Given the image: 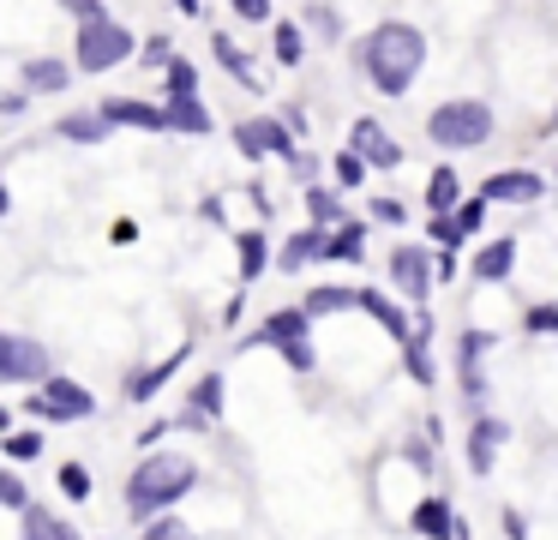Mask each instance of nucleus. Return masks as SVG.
<instances>
[{
  "label": "nucleus",
  "mask_w": 558,
  "mask_h": 540,
  "mask_svg": "<svg viewBox=\"0 0 558 540\" xmlns=\"http://www.w3.org/2000/svg\"><path fill=\"white\" fill-rule=\"evenodd\" d=\"M301 55H306L301 24H277V60H282V67H301Z\"/></svg>",
  "instance_id": "f704fd0d"
},
{
  "label": "nucleus",
  "mask_w": 558,
  "mask_h": 540,
  "mask_svg": "<svg viewBox=\"0 0 558 540\" xmlns=\"http://www.w3.org/2000/svg\"><path fill=\"white\" fill-rule=\"evenodd\" d=\"M306 211H313V223H337L342 204H337V192H330V187H313V192H306Z\"/></svg>",
  "instance_id": "58836bf2"
},
{
  "label": "nucleus",
  "mask_w": 558,
  "mask_h": 540,
  "mask_svg": "<svg viewBox=\"0 0 558 540\" xmlns=\"http://www.w3.org/2000/svg\"><path fill=\"white\" fill-rule=\"evenodd\" d=\"M193 415L222 420V372H205V379L193 384Z\"/></svg>",
  "instance_id": "c756f323"
},
{
  "label": "nucleus",
  "mask_w": 558,
  "mask_h": 540,
  "mask_svg": "<svg viewBox=\"0 0 558 540\" xmlns=\"http://www.w3.org/2000/svg\"><path fill=\"white\" fill-rule=\"evenodd\" d=\"M481 192L493 204H534L546 192V180L534 175V168H493V175L481 180Z\"/></svg>",
  "instance_id": "9b49d317"
},
{
  "label": "nucleus",
  "mask_w": 558,
  "mask_h": 540,
  "mask_svg": "<svg viewBox=\"0 0 558 540\" xmlns=\"http://www.w3.org/2000/svg\"><path fill=\"white\" fill-rule=\"evenodd\" d=\"M510 264H517V240H510V235L486 240V247H481V259H474V283H505V276H510Z\"/></svg>",
  "instance_id": "a211bd4d"
},
{
  "label": "nucleus",
  "mask_w": 558,
  "mask_h": 540,
  "mask_svg": "<svg viewBox=\"0 0 558 540\" xmlns=\"http://www.w3.org/2000/svg\"><path fill=\"white\" fill-rule=\"evenodd\" d=\"M7 427H13V415H7V408H0V439H7Z\"/></svg>",
  "instance_id": "603ef678"
},
{
  "label": "nucleus",
  "mask_w": 558,
  "mask_h": 540,
  "mask_svg": "<svg viewBox=\"0 0 558 540\" xmlns=\"http://www.w3.org/2000/svg\"><path fill=\"white\" fill-rule=\"evenodd\" d=\"M138 540H198V535H193V528H186L174 511H162V516H150V523L138 528Z\"/></svg>",
  "instance_id": "72a5a7b5"
},
{
  "label": "nucleus",
  "mask_w": 558,
  "mask_h": 540,
  "mask_svg": "<svg viewBox=\"0 0 558 540\" xmlns=\"http://www.w3.org/2000/svg\"><path fill=\"white\" fill-rule=\"evenodd\" d=\"M313 319H325V312H349V307H361V288H337V283H325V288H306V300H301Z\"/></svg>",
  "instance_id": "bb28decb"
},
{
  "label": "nucleus",
  "mask_w": 558,
  "mask_h": 540,
  "mask_svg": "<svg viewBox=\"0 0 558 540\" xmlns=\"http://www.w3.org/2000/svg\"><path fill=\"white\" fill-rule=\"evenodd\" d=\"M546 127H553V132H558V108H553V120H546Z\"/></svg>",
  "instance_id": "864d4df0"
},
{
  "label": "nucleus",
  "mask_w": 558,
  "mask_h": 540,
  "mask_svg": "<svg viewBox=\"0 0 558 540\" xmlns=\"http://www.w3.org/2000/svg\"><path fill=\"white\" fill-rule=\"evenodd\" d=\"M19 79H25V91H66V84H73V67H66V60H25Z\"/></svg>",
  "instance_id": "a878e982"
},
{
  "label": "nucleus",
  "mask_w": 558,
  "mask_h": 540,
  "mask_svg": "<svg viewBox=\"0 0 558 540\" xmlns=\"http://www.w3.org/2000/svg\"><path fill=\"white\" fill-rule=\"evenodd\" d=\"M493 348H498L493 331H462L457 336V384H462L469 403H481V396H486V355H493Z\"/></svg>",
  "instance_id": "1a4fd4ad"
},
{
  "label": "nucleus",
  "mask_w": 558,
  "mask_h": 540,
  "mask_svg": "<svg viewBox=\"0 0 558 540\" xmlns=\"http://www.w3.org/2000/svg\"><path fill=\"white\" fill-rule=\"evenodd\" d=\"M486 204H493L486 192H474V199H462V204H457V223L469 228V235H481V223H486Z\"/></svg>",
  "instance_id": "a19ab883"
},
{
  "label": "nucleus",
  "mask_w": 558,
  "mask_h": 540,
  "mask_svg": "<svg viewBox=\"0 0 558 540\" xmlns=\"http://www.w3.org/2000/svg\"><path fill=\"white\" fill-rule=\"evenodd\" d=\"M433 271H438V283H450V276H457V252H450V247H438Z\"/></svg>",
  "instance_id": "49530a36"
},
{
  "label": "nucleus",
  "mask_w": 558,
  "mask_h": 540,
  "mask_svg": "<svg viewBox=\"0 0 558 540\" xmlns=\"http://www.w3.org/2000/svg\"><path fill=\"white\" fill-rule=\"evenodd\" d=\"M529 331L534 336H558V307H534L529 312Z\"/></svg>",
  "instance_id": "37998d69"
},
{
  "label": "nucleus",
  "mask_w": 558,
  "mask_h": 540,
  "mask_svg": "<svg viewBox=\"0 0 558 540\" xmlns=\"http://www.w3.org/2000/svg\"><path fill=\"white\" fill-rule=\"evenodd\" d=\"M366 168H373V163H366L361 151H337L330 175H337V187H342V192H361V187H366Z\"/></svg>",
  "instance_id": "c85d7f7f"
},
{
  "label": "nucleus",
  "mask_w": 558,
  "mask_h": 540,
  "mask_svg": "<svg viewBox=\"0 0 558 540\" xmlns=\"http://www.w3.org/2000/svg\"><path fill=\"white\" fill-rule=\"evenodd\" d=\"M505 540H529V528H522L517 511H505Z\"/></svg>",
  "instance_id": "de8ad7c7"
},
{
  "label": "nucleus",
  "mask_w": 558,
  "mask_h": 540,
  "mask_svg": "<svg viewBox=\"0 0 558 540\" xmlns=\"http://www.w3.org/2000/svg\"><path fill=\"white\" fill-rule=\"evenodd\" d=\"M505 439H510V427H505L498 415H481V420L469 427V468H474L481 480L493 475V463H498V451H505Z\"/></svg>",
  "instance_id": "ddd939ff"
},
{
  "label": "nucleus",
  "mask_w": 558,
  "mask_h": 540,
  "mask_svg": "<svg viewBox=\"0 0 558 540\" xmlns=\"http://www.w3.org/2000/svg\"><path fill=\"white\" fill-rule=\"evenodd\" d=\"M162 79H169V96H198V72L186 67L181 55L169 60V72H162Z\"/></svg>",
  "instance_id": "4c0bfd02"
},
{
  "label": "nucleus",
  "mask_w": 558,
  "mask_h": 540,
  "mask_svg": "<svg viewBox=\"0 0 558 540\" xmlns=\"http://www.w3.org/2000/svg\"><path fill=\"white\" fill-rule=\"evenodd\" d=\"M186 355H193V348H186V343H181V348H174V355H169V360H162V367H150V372H138V379H133V384H126V403H150V396H157V391H162V384H169V379H174V372H181V367H186Z\"/></svg>",
  "instance_id": "6ab92c4d"
},
{
  "label": "nucleus",
  "mask_w": 558,
  "mask_h": 540,
  "mask_svg": "<svg viewBox=\"0 0 558 540\" xmlns=\"http://www.w3.org/2000/svg\"><path fill=\"white\" fill-rule=\"evenodd\" d=\"M19 516H25L19 540H78V535H73V523H61V516L43 511V504H31V511H19Z\"/></svg>",
  "instance_id": "5701e85b"
},
{
  "label": "nucleus",
  "mask_w": 558,
  "mask_h": 540,
  "mask_svg": "<svg viewBox=\"0 0 558 540\" xmlns=\"http://www.w3.org/2000/svg\"><path fill=\"white\" fill-rule=\"evenodd\" d=\"M277 348L282 360H289V372H313L318 367V348H313V312L306 307H282L270 312V319H258L253 336H241V348Z\"/></svg>",
  "instance_id": "7ed1b4c3"
},
{
  "label": "nucleus",
  "mask_w": 558,
  "mask_h": 540,
  "mask_svg": "<svg viewBox=\"0 0 558 540\" xmlns=\"http://www.w3.org/2000/svg\"><path fill=\"white\" fill-rule=\"evenodd\" d=\"M13 211V192H7V180H0V216Z\"/></svg>",
  "instance_id": "3c124183"
},
{
  "label": "nucleus",
  "mask_w": 558,
  "mask_h": 540,
  "mask_svg": "<svg viewBox=\"0 0 558 540\" xmlns=\"http://www.w3.org/2000/svg\"><path fill=\"white\" fill-rule=\"evenodd\" d=\"M210 48H217V60L234 72V79H241V84H253V91H258V72L241 60V48H234V36H229V31H217V36H210Z\"/></svg>",
  "instance_id": "7c9ffc66"
},
{
  "label": "nucleus",
  "mask_w": 558,
  "mask_h": 540,
  "mask_svg": "<svg viewBox=\"0 0 558 540\" xmlns=\"http://www.w3.org/2000/svg\"><path fill=\"white\" fill-rule=\"evenodd\" d=\"M234 7V19H246V24H265L270 19V0H229Z\"/></svg>",
  "instance_id": "c03bdc74"
},
{
  "label": "nucleus",
  "mask_w": 558,
  "mask_h": 540,
  "mask_svg": "<svg viewBox=\"0 0 558 540\" xmlns=\"http://www.w3.org/2000/svg\"><path fill=\"white\" fill-rule=\"evenodd\" d=\"M349 151H361V156H366V163H373V168H402V144L390 139V132L378 127L373 115H361V120H354V127H349Z\"/></svg>",
  "instance_id": "f8f14e48"
},
{
  "label": "nucleus",
  "mask_w": 558,
  "mask_h": 540,
  "mask_svg": "<svg viewBox=\"0 0 558 540\" xmlns=\"http://www.w3.org/2000/svg\"><path fill=\"white\" fill-rule=\"evenodd\" d=\"M433 240H438V247H450V252H457L462 240H469V228L457 223V211H450V216H433Z\"/></svg>",
  "instance_id": "ea45409f"
},
{
  "label": "nucleus",
  "mask_w": 558,
  "mask_h": 540,
  "mask_svg": "<svg viewBox=\"0 0 558 540\" xmlns=\"http://www.w3.org/2000/svg\"><path fill=\"white\" fill-rule=\"evenodd\" d=\"M361 312H373V319L378 324H385V336H390V343H409V336H414V319H409V312H402L397 307V300H390L385 295V288H361Z\"/></svg>",
  "instance_id": "f3484780"
},
{
  "label": "nucleus",
  "mask_w": 558,
  "mask_h": 540,
  "mask_svg": "<svg viewBox=\"0 0 558 540\" xmlns=\"http://www.w3.org/2000/svg\"><path fill=\"white\" fill-rule=\"evenodd\" d=\"M325 240H330L325 228H301V235L277 252V264H282V271H306L313 259H325Z\"/></svg>",
  "instance_id": "412c9836"
},
{
  "label": "nucleus",
  "mask_w": 558,
  "mask_h": 540,
  "mask_svg": "<svg viewBox=\"0 0 558 540\" xmlns=\"http://www.w3.org/2000/svg\"><path fill=\"white\" fill-rule=\"evenodd\" d=\"M462 204V180H457V168H433V180H426V211L433 216H450Z\"/></svg>",
  "instance_id": "4be33fe9"
},
{
  "label": "nucleus",
  "mask_w": 558,
  "mask_h": 540,
  "mask_svg": "<svg viewBox=\"0 0 558 540\" xmlns=\"http://www.w3.org/2000/svg\"><path fill=\"white\" fill-rule=\"evenodd\" d=\"M0 451H7V463H37L43 456V432H7V439H0Z\"/></svg>",
  "instance_id": "473e14b6"
},
{
  "label": "nucleus",
  "mask_w": 558,
  "mask_h": 540,
  "mask_svg": "<svg viewBox=\"0 0 558 540\" xmlns=\"http://www.w3.org/2000/svg\"><path fill=\"white\" fill-rule=\"evenodd\" d=\"M174 7H181L186 19H198V7H205V0H174Z\"/></svg>",
  "instance_id": "8fccbe9b"
},
{
  "label": "nucleus",
  "mask_w": 558,
  "mask_h": 540,
  "mask_svg": "<svg viewBox=\"0 0 558 540\" xmlns=\"http://www.w3.org/2000/svg\"><path fill=\"white\" fill-rule=\"evenodd\" d=\"M61 139H66V144H102V139H109V120H102V108H97V115H61Z\"/></svg>",
  "instance_id": "cd10ccee"
},
{
  "label": "nucleus",
  "mask_w": 558,
  "mask_h": 540,
  "mask_svg": "<svg viewBox=\"0 0 558 540\" xmlns=\"http://www.w3.org/2000/svg\"><path fill=\"white\" fill-rule=\"evenodd\" d=\"M54 487H61L73 504H85L90 499V468L85 463H61V468H54Z\"/></svg>",
  "instance_id": "2f4dec72"
},
{
  "label": "nucleus",
  "mask_w": 558,
  "mask_h": 540,
  "mask_svg": "<svg viewBox=\"0 0 558 540\" xmlns=\"http://www.w3.org/2000/svg\"><path fill=\"white\" fill-rule=\"evenodd\" d=\"M366 252V223H337V235L325 240V259L330 264H361Z\"/></svg>",
  "instance_id": "393cba45"
},
{
  "label": "nucleus",
  "mask_w": 558,
  "mask_h": 540,
  "mask_svg": "<svg viewBox=\"0 0 558 540\" xmlns=\"http://www.w3.org/2000/svg\"><path fill=\"white\" fill-rule=\"evenodd\" d=\"M373 223L402 228V223H409V204H402V199H373Z\"/></svg>",
  "instance_id": "79ce46f5"
},
{
  "label": "nucleus",
  "mask_w": 558,
  "mask_h": 540,
  "mask_svg": "<svg viewBox=\"0 0 558 540\" xmlns=\"http://www.w3.org/2000/svg\"><path fill=\"white\" fill-rule=\"evenodd\" d=\"M133 31H126L121 19H90V24H78V43H73V67L78 72H114L121 60H133Z\"/></svg>",
  "instance_id": "39448f33"
},
{
  "label": "nucleus",
  "mask_w": 558,
  "mask_h": 540,
  "mask_svg": "<svg viewBox=\"0 0 558 540\" xmlns=\"http://www.w3.org/2000/svg\"><path fill=\"white\" fill-rule=\"evenodd\" d=\"M426 343H433V312H414V336L402 343V367H409L414 384H438V367L426 355Z\"/></svg>",
  "instance_id": "dca6fc26"
},
{
  "label": "nucleus",
  "mask_w": 558,
  "mask_h": 540,
  "mask_svg": "<svg viewBox=\"0 0 558 540\" xmlns=\"http://www.w3.org/2000/svg\"><path fill=\"white\" fill-rule=\"evenodd\" d=\"M198 487V463L181 451H145V463L126 475V511L138 516V523H150V516L174 511V504L186 499V492Z\"/></svg>",
  "instance_id": "f257e3e1"
},
{
  "label": "nucleus",
  "mask_w": 558,
  "mask_h": 540,
  "mask_svg": "<svg viewBox=\"0 0 558 540\" xmlns=\"http://www.w3.org/2000/svg\"><path fill=\"white\" fill-rule=\"evenodd\" d=\"M66 12H73L78 24H90V19H102V0H61Z\"/></svg>",
  "instance_id": "a18cd8bd"
},
{
  "label": "nucleus",
  "mask_w": 558,
  "mask_h": 540,
  "mask_svg": "<svg viewBox=\"0 0 558 540\" xmlns=\"http://www.w3.org/2000/svg\"><path fill=\"white\" fill-rule=\"evenodd\" d=\"M25 415H37V420H90L97 415V396H90L85 384L49 372V379L37 384V396H25Z\"/></svg>",
  "instance_id": "423d86ee"
},
{
  "label": "nucleus",
  "mask_w": 558,
  "mask_h": 540,
  "mask_svg": "<svg viewBox=\"0 0 558 540\" xmlns=\"http://www.w3.org/2000/svg\"><path fill=\"white\" fill-rule=\"evenodd\" d=\"M234 264H241V288H253L258 283V271H265L270 264V247H265V235H258V228H246V235H234Z\"/></svg>",
  "instance_id": "aec40b11"
},
{
  "label": "nucleus",
  "mask_w": 558,
  "mask_h": 540,
  "mask_svg": "<svg viewBox=\"0 0 558 540\" xmlns=\"http://www.w3.org/2000/svg\"><path fill=\"white\" fill-rule=\"evenodd\" d=\"M426 139L445 144V151H481L493 139V108L474 103V96H457V103H438L426 115Z\"/></svg>",
  "instance_id": "20e7f679"
},
{
  "label": "nucleus",
  "mask_w": 558,
  "mask_h": 540,
  "mask_svg": "<svg viewBox=\"0 0 558 540\" xmlns=\"http://www.w3.org/2000/svg\"><path fill=\"white\" fill-rule=\"evenodd\" d=\"M361 67H366V79H373L385 96H402L414 79H421V67H426V36L414 31V24H402V19L378 24V31L361 43Z\"/></svg>",
  "instance_id": "f03ea898"
},
{
  "label": "nucleus",
  "mask_w": 558,
  "mask_h": 540,
  "mask_svg": "<svg viewBox=\"0 0 558 540\" xmlns=\"http://www.w3.org/2000/svg\"><path fill=\"white\" fill-rule=\"evenodd\" d=\"M54 372L49 348L37 343V336H13L0 331V384H43Z\"/></svg>",
  "instance_id": "6e6552de"
},
{
  "label": "nucleus",
  "mask_w": 558,
  "mask_h": 540,
  "mask_svg": "<svg viewBox=\"0 0 558 540\" xmlns=\"http://www.w3.org/2000/svg\"><path fill=\"white\" fill-rule=\"evenodd\" d=\"M390 283H397L409 300H426V295H433V283H438L433 252L414 247V240H397V252H390Z\"/></svg>",
  "instance_id": "9d476101"
},
{
  "label": "nucleus",
  "mask_w": 558,
  "mask_h": 540,
  "mask_svg": "<svg viewBox=\"0 0 558 540\" xmlns=\"http://www.w3.org/2000/svg\"><path fill=\"white\" fill-rule=\"evenodd\" d=\"M102 120H109V127H138V132H169V108L138 103V96H109V103H102Z\"/></svg>",
  "instance_id": "4468645a"
},
{
  "label": "nucleus",
  "mask_w": 558,
  "mask_h": 540,
  "mask_svg": "<svg viewBox=\"0 0 558 540\" xmlns=\"http://www.w3.org/2000/svg\"><path fill=\"white\" fill-rule=\"evenodd\" d=\"M162 108H169V132H193V139L210 132V108L198 103V96H169Z\"/></svg>",
  "instance_id": "b1692460"
},
{
  "label": "nucleus",
  "mask_w": 558,
  "mask_h": 540,
  "mask_svg": "<svg viewBox=\"0 0 558 540\" xmlns=\"http://www.w3.org/2000/svg\"><path fill=\"white\" fill-rule=\"evenodd\" d=\"M169 60H174V43H169V36H150V43H138V67L169 72Z\"/></svg>",
  "instance_id": "c9c22d12"
},
{
  "label": "nucleus",
  "mask_w": 558,
  "mask_h": 540,
  "mask_svg": "<svg viewBox=\"0 0 558 540\" xmlns=\"http://www.w3.org/2000/svg\"><path fill=\"white\" fill-rule=\"evenodd\" d=\"M234 144H241V156H282V163L289 168H313L301 156V144H294V127L289 120H270V115H258V120H241V127H234Z\"/></svg>",
  "instance_id": "0eeeda50"
},
{
  "label": "nucleus",
  "mask_w": 558,
  "mask_h": 540,
  "mask_svg": "<svg viewBox=\"0 0 558 540\" xmlns=\"http://www.w3.org/2000/svg\"><path fill=\"white\" fill-rule=\"evenodd\" d=\"M0 504H7V511H31V487L13 468H0Z\"/></svg>",
  "instance_id": "e433bc0d"
},
{
  "label": "nucleus",
  "mask_w": 558,
  "mask_h": 540,
  "mask_svg": "<svg viewBox=\"0 0 558 540\" xmlns=\"http://www.w3.org/2000/svg\"><path fill=\"white\" fill-rule=\"evenodd\" d=\"M409 528L421 540H462V516L450 511V499H421L409 511Z\"/></svg>",
  "instance_id": "2eb2a0df"
},
{
  "label": "nucleus",
  "mask_w": 558,
  "mask_h": 540,
  "mask_svg": "<svg viewBox=\"0 0 558 540\" xmlns=\"http://www.w3.org/2000/svg\"><path fill=\"white\" fill-rule=\"evenodd\" d=\"M0 115H25V96H19V91H7V96H0Z\"/></svg>",
  "instance_id": "09e8293b"
}]
</instances>
